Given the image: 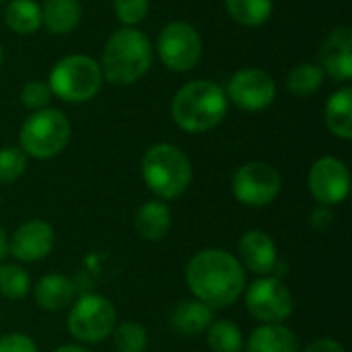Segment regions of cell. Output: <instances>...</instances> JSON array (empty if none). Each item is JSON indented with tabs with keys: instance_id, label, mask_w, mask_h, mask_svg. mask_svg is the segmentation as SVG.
Segmentation results:
<instances>
[{
	"instance_id": "cell-31",
	"label": "cell",
	"mask_w": 352,
	"mask_h": 352,
	"mask_svg": "<svg viewBox=\"0 0 352 352\" xmlns=\"http://www.w3.org/2000/svg\"><path fill=\"white\" fill-rule=\"evenodd\" d=\"M0 352H39L37 344L31 336L21 334V332H12V334H4L0 336Z\"/></svg>"
},
{
	"instance_id": "cell-7",
	"label": "cell",
	"mask_w": 352,
	"mask_h": 352,
	"mask_svg": "<svg viewBox=\"0 0 352 352\" xmlns=\"http://www.w3.org/2000/svg\"><path fill=\"white\" fill-rule=\"evenodd\" d=\"M118 324L113 303L103 295H82L72 301L68 314V332L82 344H97L111 336Z\"/></svg>"
},
{
	"instance_id": "cell-33",
	"label": "cell",
	"mask_w": 352,
	"mask_h": 352,
	"mask_svg": "<svg viewBox=\"0 0 352 352\" xmlns=\"http://www.w3.org/2000/svg\"><path fill=\"white\" fill-rule=\"evenodd\" d=\"M6 256H8V235H6V231L0 227V264L4 262Z\"/></svg>"
},
{
	"instance_id": "cell-20",
	"label": "cell",
	"mask_w": 352,
	"mask_h": 352,
	"mask_svg": "<svg viewBox=\"0 0 352 352\" xmlns=\"http://www.w3.org/2000/svg\"><path fill=\"white\" fill-rule=\"evenodd\" d=\"M80 2L78 0H45L41 8V23L56 33L66 35L74 31L80 23Z\"/></svg>"
},
{
	"instance_id": "cell-11",
	"label": "cell",
	"mask_w": 352,
	"mask_h": 352,
	"mask_svg": "<svg viewBox=\"0 0 352 352\" xmlns=\"http://www.w3.org/2000/svg\"><path fill=\"white\" fill-rule=\"evenodd\" d=\"M227 99H231L239 109L262 111L272 105L276 97L274 78L260 68L237 70L227 82Z\"/></svg>"
},
{
	"instance_id": "cell-10",
	"label": "cell",
	"mask_w": 352,
	"mask_h": 352,
	"mask_svg": "<svg viewBox=\"0 0 352 352\" xmlns=\"http://www.w3.org/2000/svg\"><path fill=\"white\" fill-rule=\"evenodd\" d=\"M248 311L262 324H283L293 314V295L276 276H262L245 291Z\"/></svg>"
},
{
	"instance_id": "cell-32",
	"label": "cell",
	"mask_w": 352,
	"mask_h": 352,
	"mask_svg": "<svg viewBox=\"0 0 352 352\" xmlns=\"http://www.w3.org/2000/svg\"><path fill=\"white\" fill-rule=\"evenodd\" d=\"M303 352H346V351H344V346H342L340 342H336V340H332V338H318V340L309 342Z\"/></svg>"
},
{
	"instance_id": "cell-15",
	"label": "cell",
	"mask_w": 352,
	"mask_h": 352,
	"mask_svg": "<svg viewBox=\"0 0 352 352\" xmlns=\"http://www.w3.org/2000/svg\"><path fill=\"white\" fill-rule=\"evenodd\" d=\"M237 252H239V258H237L239 264L260 276H272V272L278 264L276 243L272 241V237L268 233L258 231V229L241 235Z\"/></svg>"
},
{
	"instance_id": "cell-26",
	"label": "cell",
	"mask_w": 352,
	"mask_h": 352,
	"mask_svg": "<svg viewBox=\"0 0 352 352\" xmlns=\"http://www.w3.org/2000/svg\"><path fill=\"white\" fill-rule=\"evenodd\" d=\"M31 291V278L25 268L16 264H0V295L6 299H23Z\"/></svg>"
},
{
	"instance_id": "cell-4",
	"label": "cell",
	"mask_w": 352,
	"mask_h": 352,
	"mask_svg": "<svg viewBox=\"0 0 352 352\" xmlns=\"http://www.w3.org/2000/svg\"><path fill=\"white\" fill-rule=\"evenodd\" d=\"M142 179L157 200H175L192 184V163L177 146L159 142L142 157Z\"/></svg>"
},
{
	"instance_id": "cell-28",
	"label": "cell",
	"mask_w": 352,
	"mask_h": 352,
	"mask_svg": "<svg viewBox=\"0 0 352 352\" xmlns=\"http://www.w3.org/2000/svg\"><path fill=\"white\" fill-rule=\"evenodd\" d=\"M27 169V155L19 146L0 148V184L16 182Z\"/></svg>"
},
{
	"instance_id": "cell-9",
	"label": "cell",
	"mask_w": 352,
	"mask_h": 352,
	"mask_svg": "<svg viewBox=\"0 0 352 352\" xmlns=\"http://www.w3.org/2000/svg\"><path fill=\"white\" fill-rule=\"evenodd\" d=\"M157 52L169 70L188 72L196 68L202 58V37L190 23L173 21L161 29Z\"/></svg>"
},
{
	"instance_id": "cell-8",
	"label": "cell",
	"mask_w": 352,
	"mask_h": 352,
	"mask_svg": "<svg viewBox=\"0 0 352 352\" xmlns=\"http://www.w3.org/2000/svg\"><path fill=\"white\" fill-rule=\"evenodd\" d=\"M283 188L278 169L264 161H252L241 165L231 179L233 196L245 206H266L276 200Z\"/></svg>"
},
{
	"instance_id": "cell-18",
	"label": "cell",
	"mask_w": 352,
	"mask_h": 352,
	"mask_svg": "<svg viewBox=\"0 0 352 352\" xmlns=\"http://www.w3.org/2000/svg\"><path fill=\"white\" fill-rule=\"evenodd\" d=\"M214 320V309L198 299H186L171 311V328L179 336H200Z\"/></svg>"
},
{
	"instance_id": "cell-21",
	"label": "cell",
	"mask_w": 352,
	"mask_h": 352,
	"mask_svg": "<svg viewBox=\"0 0 352 352\" xmlns=\"http://www.w3.org/2000/svg\"><path fill=\"white\" fill-rule=\"evenodd\" d=\"M326 126L328 130L342 138L351 140L352 138V89L342 87L334 91L326 103Z\"/></svg>"
},
{
	"instance_id": "cell-23",
	"label": "cell",
	"mask_w": 352,
	"mask_h": 352,
	"mask_svg": "<svg viewBox=\"0 0 352 352\" xmlns=\"http://www.w3.org/2000/svg\"><path fill=\"white\" fill-rule=\"evenodd\" d=\"M206 340L212 352H241L245 346L239 326L229 320H212L206 328Z\"/></svg>"
},
{
	"instance_id": "cell-13",
	"label": "cell",
	"mask_w": 352,
	"mask_h": 352,
	"mask_svg": "<svg viewBox=\"0 0 352 352\" xmlns=\"http://www.w3.org/2000/svg\"><path fill=\"white\" fill-rule=\"evenodd\" d=\"M56 243L54 227L47 221L31 219L16 227V231L8 237V254L19 262H39L50 256Z\"/></svg>"
},
{
	"instance_id": "cell-29",
	"label": "cell",
	"mask_w": 352,
	"mask_h": 352,
	"mask_svg": "<svg viewBox=\"0 0 352 352\" xmlns=\"http://www.w3.org/2000/svg\"><path fill=\"white\" fill-rule=\"evenodd\" d=\"M113 10L120 23L126 27H134L146 19L151 10V0H113Z\"/></svg>"
},
{
	"instance_id": "cell-12",
	"label": "cell",
	"mask_w": 352,
	"mask_h": 352,
	"mask_svg": "<svg viewBox=\"0 0 352 352\" xmlns=\"http://www.w3.org/2000/svg\"><path fill=\"white\" fill-rule=\"evenodd\" d=\"M309 192L322 206H336L351 192V173L344 161L322 157L309 169Z\"/></svg>"
},
{
	"instance_id": "cell-27",
	"label": "cell",
	"mask_w": 352,
	"mask_h": 352,
	"mask_svg": "<svg viewBox=\"0 0 352 352\" xmlns=\"http://www.w3.org/2000/svg\"><path fill=\"white\" fill-rule=\"evenodd\" d=\"M111 336H113V346L118 352H146V346H148V334L136 322L116 324Z\"/></svg>"
},
{
	"instance_id": "cell-19",
	"label": "cell",
	"mask_w": 352,
	"mask_h": 352,
	"mask_svg": "<svg viewBox=\"0 0 352 352\" xmlns=\"http://www.w3.org/2000/svg\"><path fill=\"white\" fill-rule=\"evenodd\" d=\"M248 352H299L297 334L283 324H262L256 328L248 342Z\"/></svg>"
},
{
	"instance_id": "cell-24",
	"label": "cell",
	"mask_w": 352,
	"mask_h": 352,
	"mask_svg": "<svg viewBox=\"0 0 352 352\" xmlns=\"http://www.w3.org/2000/svg\"><path fill=\"white\" fill-rule=\"evenodd\" d=\"M322 85H324V70L320 68V64L314 62L297 64L287 78L289 91L297 97H311L322 89Z\"/></svg>"
},
{
	"instance_id": "cell-5",
	"label": "cell",
	"mask_w": 352,
	"mask_h": 352,
	"mask_svg": "<svg viewBox=\"0 0 352 352\" xmlns=\"http://www.w3.org/2000/svg\"><path fill=\"white\" fill-rule=\"evenodd\" d=\"M52 95L68 103L91 101L103 87V72L97 60L85 54H72L58 60L50 72Z\"/></svg>"
},
{
	"instance_id": "cell-3",
	"label": "cell",
	"mask_w": 352,
	"mask_h": 352,
	"mask_svg": "<svg viewBox=\"0 0 352 352\" xmlns=\"http://www.w3.org/2000/svg\"><path fill=\"white\" fill-rule=\"evenodd\" d=\"M227 107L229 99L217 82L192 80L175 93L171 101V116L184 132L200 134L219 126Z\"/></svg>"
},
{
	"instance_id": "cell-14",
	"label": "cell",
	"mask_w": 352,
	"mask_h": 352,
	"mask_svg": "<svg viewBox=\"0 0 352 352\" xmlns=\"http://www.w3.org/2000/svg\"><path fill=\"white\" fill-rule=\"evenodd\" d=\"M320 68L338 82H346L352 76V29L340 25L332 29L320 50Z\"/></svg>"
},
{
	"instance_id": "cell-1",
	"label": "cell",
	"mask_w": 352,
	"mask_h": 352,
	"mask_svg": "<svg viewBox=\"0 0 352 352\" xmlns=\"http://www.w3.org/2000/svg\"><path fill=\"white\" fill-rule=\"evenodd\" d=\"M186 283L194 299L208 307H229L245 291V268L227 250H202L186 266Z\"/></svg>"
},
{
	"instance_id": "cell-17",
	"label": "cell",
	"mask_w": 352,
	"mask_h": 352,
	"mask_svg": "<svg viewBox=\"0 0 352 352\" xmlns=\"http://www.w3.org/2000/svg\"><path fill=\"white\" fill-rule=\"evenodd\" d=\"M37 307L45 311H62L74 301V285L64 274H45L33 287Z\"/></svg>"
},
{
	"instance_id": "cell-35",
	"label": "cell",
	"mask_w": 352,
	"mask_h": 352,
	"mask_svg": "<svg viewBox=\"0 0 352 352\" xmlns=\"http://www.w3.org/2000/svg\"><path fill=\"white\" fill-rule=\"evenodd\" d=\"M2 56H4V54H2V45H0V64H2Z\"/></svg>"
},
{
	"instance_id": "cell-16",
	"label": "cell",
	"mask_w": 352,
	"mask_h": 352,
	"mask_svg": "<svg viewBox=\"0 0 352 352\" xmlns=\"http://www.w3.org/2000/svg\"><path fill=\"white\" fill-rule=\"evenodd\" d=\"M134 231L144 241H161L171 231V210L163 200L144 202L134 217Z\"/></svg>"
},
{
	"instance_id": "cell-30",
	"label": "cell",
	"mask_w": 352,
	"mask_h": 352,
	"mask_svg": "<svg viewBox=\"0 0 352 352\" xmlns=\"http://www.w3.org/2000/svg\"><path fill=\"white\" fill-rule=\"evenodd\" d=\"M50 99H52V89L43 80H29L23 87V91H21L23 105L29 107V109H33V111L45 109V105L50 103Z\"/></svg>"
},
{
	"instance_id": "cell-22",
	"label": "cell",
	"mask_w": 352,
	"mask_h": 352,
	"mask_svg": "<svg viewBox=\"0 0 352 352\" xmlns=\"http://www.w3.org/2000/svg\"><path fill=\"white\" fill-rule=\"evenodd\" d=\"M6 25L19 35H31L41 25V8L35 0H10L4 12Z\"/></svg>"
},
{
	"instance_id": "cell-34",
	"label": "cell",
	"mask_w": 352,
	"mask_h": 352,
	"mask_svg": "<svg viewBox=\"0 0 352 352\" xmlns=\"http://www.w3.org/2000/svg\"><path fill=\"white\" fill-rule=\"evenodd\" d=\"M54 352H89L85 346H78V344H64L60 349H56Z\"/></svg>"
},
{
	"instance_id": "cell-6",
	"label": "cell",
	"mask_w": 352,
	"mask_h": 352,
	"mask_svg": "<svg viewBox=\"0 0 352 352\" xmlns=\"http://www.w3.org/2000/svg\"><path fill=\"white\" fill-rule=\"evenodd\" d=\"M70 132V122L60 109H39L21 126V151L35 159H52L66 148Z\"/></svg>"
},
{
	"instance_id": "cell-25",
	"label": "cell",
	"mask_w": 352,
	"mask_h": 352,
	"mask_svg": "<svg viewBox=\"0 0 352 352\" xmlns=\"http://www.w3.org/2000/svg\"><path fill=\"white\" fill-rule=\"evenodd\" d=\"M225 4L229 14L245 27L264 25L272 14V0H225Z\"/></svg>"
},
{
	"instance_id": "cell-2",
	"label": "cell",
	"mask_w": 352,
	"mask_h": 352,
	"mask_svg": "<svg viewBox=\"0 0 352 352\" xmlns=\"http://www.w3.org/2000/svg\"><path fill=\"white\" fill-rule=\"evenodd\" d=\"M153 64V45L148 37L134 29L122 27L113 31L101 54L103 80L116 87H128L140 80Z\"/></svg>"
}]
</instances>
